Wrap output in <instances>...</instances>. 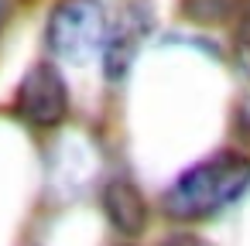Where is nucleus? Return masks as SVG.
<instances>
[{"label": "nucleus", "mask_w": 250, "mask_h": 246, "mask_svg": "<svg viewBox=\"0 0 250 246\" xmlns=\"http://www.w3.org/2000/svg\"><path fill=\"white\" fill-rule=\"evenodd\" d=\"M161 246H202L195 236H188V232H178V236H168Z\"/></svg>", "instance_id": "nucleus-7"}, {"label": "nucleus", "mask_w": 250, "mask_h": 246, "mask_svg": "<svg viewBox=\"0 0 250 246\" xmlns=\"http://www.w3.org/2000/svg\"><path fill=\"white\" fill-rule=\"evenodd\" d=\"M240 7V0H182V11L195 24H219Z\"/></svg>", "instance_id": "nucleus-6"}, {"label": "nucleus", "mask_w": 250, "mask_h": 246, "mask_svg": "<svg viewBox=\"0 0 250 246\" xmlns=\"http://www.w3.org/2000/svg\"><path fill=\"white\" fill-rule=\"evenodd\" d=\"M250 188V157L243 154H216L195 168H188L168 191H165V212L171 219H209L229 202H236Z\"/></svg>", "instance_id": "nucleus-1"}, {"label": "nucleus", "mask_w": 250, "mask_h": 246, "mask_svg": "<svg viewBox=\"0 0 250 246\" xmlns=\"http://www.w3.org/2000/svg\"><path fill=\"white\" fill-rule=\"evenodd\" d=\"M151 7L147 4H130L124 7V14L106 24V38H103V72L110 82H124L127 72L134 69L137 55H141V45L151 31Z\"/></svg>", "instance_id": "nucleus-4"}, {"label": "nucleus", "mask_w": 250, "mask_h": 246, "mask_svg": "<svg viewBox=\"0 0 250 246\" xmlns=\"http://www.w3.org/2000/svg\"><path fill=\"white\" fill-rule=\"evenodd\" d=\"M103 212L110 219V226L124 236H137L144 232L147 226V205H144V195L137 191L134 181L127 178H113L106 188H103Z\"/></svg>", "instance_id": "nucleus-5"}, {"label": "nucleus", "mask_w": 250, "mask_h": 246, "mask_svg": "<svg viewBox=\"0 0 250 246\" xmlns=\"http://www.w3.org/2000/svg\"><path fill=\"white\" fill-rule=\"evenodd\" d=\"M14 110L31 127H59L69 116V86H65L62 72L52 62L31 65L18 86Z\"/></svg>", "instance_id": "nucleus-3"}, {"label": "nucleus", "mask_w": 250, "mask_h": 246, "mask_svg": "<svg viewBox=\"0 0 250 246\" xmlns=\"http://www.w3.org/2000/svg\"><path fill=\"white\" fill-rule=\"evenodd\" d=\"M106 11L100 0H62L48 18V45L59 58L83 65L103 48Z\"/></svg>", "instance_id": "nucleus-2"}, {"label": "nucleus", "mask_w": 250, "mask_h": 246, "mask_svg": "<svg viewBox=\"0 0 250 246\" xmlns=\"http://www.w3.org/2000/svg\"><path fill=\"white\" fill-rule=\"evenodd\" d=\"M4 21H7V0H0V28H4Z\"/></svg>", "instance_id": "nucleus-8"}]
</instances>
